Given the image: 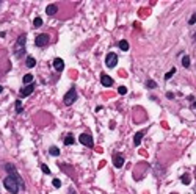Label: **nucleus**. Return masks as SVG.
<instances>
[{"label":"nucleus","mask_w":196,"mask_h":194,"mask_svg":"<svg viewBox=\"0 0 196 194\" xmlns=\"http://www.w3.org/2000/svg\"><path fill=\"white\" fill-rule=\"evenodd\" d=\"M188 24H190V25H193V24H196V13H195L193 16H191L190 19H188Z\"/></svg>","instance_id":"28"},{"label":"nucleus","mask_w":196,"mask_h":194,"mask_svg":"<svg viewBox=\"0 0 196 194\" xmlns=\"http://www.w3.org/2000/svg\"><path fill=\"white\" fill-rule=\"evenodd\" d=\"M49 153H50L52 157H58L60 155V149L56 146H50V149H49Z\"/></svg>","instance_id":"16"},{"label":"nucleus","mask_w":196,"mask_h":194,"mask_svg":"<svg viewBox=\"0 0 196 194\" xmlns=\"http://www.w3.org/2000/svg\"><path fill=\"white\" fill-rule=\"evenodd\" d=\"M54 69L56 72H63V69H64V61H63L61 58H55L54 60Z\"/></svg>","instance_id":"10"},{"label":"nucleus","mask_w":196,"mask_h":194,"mask_svg":"<svg viewBox=\"0 0 196 194\" xmlns=\"http://www.w3.org/2000/svg\"><path fill=\"white\" fill-rule=\"evenodd\" d=\"M2 91H3V88H2V86H0V92H2Z\"/></svg>","instance_id":"30"},{"label":"nucleus","mask_w":196,"mask_h":194,"mask_svg":"<svg viewBox=\"0 0 196 194\" xmlns=\"http://www.w3.org/2000/svg\"><path fill=\"white\" fill-rule=\"evenodd\" d=\"M75 100H77V91H75L74 88L69 89L68 92L64 94V97H63V103L64 105H72V103H75Z\"/></svg>","instance_id":"4"},{"label":"nucleus","mask_w":196,"mask_h":194,"mask_svg":"<svg viewBox=\"0 0 196 194\" xmlns=\"http://www.w3.org/2000/svg\"><path fill=\"white\" fill-rule=\"evenodd\" d=\"M182 66L184 68H190V58H188V55H185V56H182Z\"/></svg>","instance_id":"19"},{"label":"nucleus","mask_w":196,"mask_h":194,"mask_svg":"<svg viewBox=\"0 0 196 194\" xmlns=\"http://www.w3.org/2000/svg\"><path fill=\"white\" fill-rule=\"evenodd\" d=\"M33 91H35V85H33V83H32V85H27V86H24V88L21 89L19 97H21V99H22V97H28Z\"/></svg>","instance_id":"8"},{"label":"nucleus","mask_w":196,"mask_h":194,"mask_svg":"<svg viewBox=\"0 0 196 194\" xmlns=\"http://www.w3.org/2000/svg\"><path fill=\"white\" fill-rule=\"evenodd\" d=\"M56 11H58V8H56V5H49L47 8H46V13H47L49 16H54Z\"/></svg>","instance_id":"14"},{"label":"nucleus","mask_w":196,"mask_h":194,"mask_svg":"<svg viewBox=\"0 0 196 194\" xmlns=\"http://www.w3.org/2000/svg\"><path fill=\"white\" fill-rule=\"evenodd\" d=\"M25 41H27V35H21L17 38V41H16V44H14L16 58H21V56L25 53Z\"/></svg>","instance_id":"1"},{"label":"nucleus","mask_w":196,"mask_h":194,"mask_svg":"<svg viewBox=\"0 0 196 194\" xmlns=\"http://www.w3.org/2000/svg\"><path fill=\"white\" fill-rule=\"evenodd\" d=\"M3 185H5V188L8 189L11 194H17L19 193V183L16 182L13 177H9V175L6 177V179L3 180Z\"/></svg>","instance_id":"3"},{"label":"nucleus","mask_w":196,"mask_h":194,"mask_svg":"<svg viewBox=\"0 0 196 194\" xmlns=\"http://www.w3.org/2000/svg\"><path fill=\"white\" fill-rule=\"evenodd\" d=\"M193 38H195V41H196V33H195V36H193Z\"/></svg>","instance_id":"31"},{"label":"nucleus","mask_w":196,"mask_h":194,"mask_svg":"<svg viewBox=\"0 0 196 194\" xmlns=\"http://www.w3.org/2000/svg\"><path fill=\"white\" fill-rule=\"evenodd\" d=\"M49 41H50V38H49L47 33H41V35L36 36V39H35V45H36V47H44V45L47 44Z\"/></svg>","instance_id":"7"},{"label":"nucleus","mask_w":196,"mask_h":194,"mask_svg":"<svg viewBox=\"0 0 196 194\" xmlns=\"http://www.w3.org/2000/svg\"><path fill=\"white\" fill-rule=\"evenodd\" d=\"M64 144L66 146H72L74 144V136L69 133V135H66V138H64Z\"/></svg>","instance_id":"18"},{"label":"nucleus","mask_w":196,"mask_h":194,"mask_svg":"<svg viewBox=\"0 0 196 194\" xmlns=\"http://www.w3.org/2000/svg\"><path fill=\"white\" fill-rule=\"evenodd\" d=\"M119 49H121L122 52H127V50H129V42L126 41V39H122V41H119Z\"/></svg>","instance_id":"17"},{"label":"nucleus","mask_w":196,"mask_h":194,"mask_svg":"<svg viewBox=\"0 0 196 194\" xmlns=\"http://www.w3.org/2000/svg\"><path fill=\"white\" fill-rule=\"evenodd\" d=\"M190 182H191V177L188 175V174H184V175H182V183H184V185H190Z\"/></svg>","instance_id":"20"},{"label":"nucleus","mask_w":196,"mask_h":194,"mask_svg":"<svg viewBox=\"0 0 196 194\" xmlns=\"http://www.w3.org/2000/svg\"><path fill=\"white\" fill-rule=\"evenodd\" d=\"M52 185H54L55 188H60V186H61V180H58V179H54V180H52Z\"/></svg>","instance_id":"25"},{"label":"nucleus","mask_w":196,"mask_h":194,"mask_svg":"<svg viewBox=\"0 0 196 194\" xmlns=\"http://www.w3.org/2000/svg\"><path fill=\"white\" fill-rule=\"evenodd\" d=\"M41 169H42V172H44V174H50V169L47 168V165H41Z\"/></svg>","instance_id":"27"},{"label":"nucleus","mask_w":196,"mask_h":194,"mask_svg":"<svg viewBox=\"0 0 196 194\" xmlns=\"http://www.w3.org/2000/svg\"><path fill=\"white\" fill-rule=\"evenodd\" d=\"M5 169H6V172L9 174V177H13V179L16 180V182L19 183V186H22V188H25V182L22 180V177H21V174L17 172V169L14 168L13 165H5Z\"/></svg>","instance_id":"2"},{"label":"nucleus","mask_w":196,"mask_h":194,"mask_svg":"<svg viewBox=\"0 0 196 194\" xmlns=\"http://www.w3.org/2000/svg\"><path fill=\"white\" fill-rule=\"evenodd\" d=\"M79 141L82 142L85 147H94V141H93V136L89 135V133H82L80 136H79Z\"/></svg>","instance_id":"6"},{"label":"nucleus","mask_w":196,"mask_h":194,"mask_svg":"<svg viewBox=\"0 0 196 194\" xmlns=\"http://www.w3.org/2000/svg\"><path fill=\"white\" fill-rule=\"evenodd\" d=\"M174 74H176V68H171L166 74H165V80H169L173 75H174Z\"/></svg>","instance_id":"21"},{"label":"nucleus","mask_w":196,"mask_h":194,"mask_svg":"<svg viewBox=\"0 0 196 194\" xmlns=\"http://www.w3.org/2000/svg\"><path fill=\"white\" fill-rule=\"evenodd\" d=\"M101 83H102V86L108 88V86L113 85V78H111L110 75H102V77H101Z\"/></svg>","instance_id":"11"},{"label":"nucleus","mask_w":196,"mask_h":194,"mask_svg":"<svg viewBox=\"0 0 196 194\" xmlns=\"http://www.w3.org/2000/svg\"><path fill=\"white\" fill-rule=\"evenodd\" d=\"M113 166L118 168V169L124 166V158H122L121 153H115V155H113Z\"/></svg>","instance_id":"9"},{"label":"nucleus","mask_w":196,"mask_h":194,"mask_svg":"<svg viewBox=\"0 0 196 194\" xmlns=\"http://www.w3.org/2000/svg\"><path fill=\"white\" fill-rule=\"evenodd\" d=\"M144 133H146V130H143V132L137 133V135L134 136V144L135 146H140L141 144V139H143V136H144Z\"/></svg>","instance_id":"12"},{"label":"nucleus","mask_w":196,"mask_h":194,"mask_svg":"<svg viewBox=\"0 0 196 194\" xmlns=\"http://www.w3.org/2000/svg\"><path fill=\"white\" fill-rule=\"evenodd\" d=\"M118 92L121 96H124V94H127V88L126 86H119V89H118Z\"/></svg>","instance_id":"26"},{"label":"nucleus","mask_w":196,"mask_h":194,"mask_svg":"<svg viewBox=\"0 0 196 194\" xmlns=\"http://www.w3.org/2000/svg\"><path fill=\"white\" fill-rule=\"evenodd\" d=\"M0 5H2V2H0Z\"/></svg>","instance_id":"33"},{"label":"nucleus","mask_w":196,"mask_h":194,"mask_svg":"<svg viewBox=\"0 0 196 194\" xmlns=\"http://www.w3.org/2000/svg\"><path fill=\"white\" fill-rule=\"evenodd\" d=\"M25 66H27V68H35L36 60L33 58V56H27V58H25Z\"/></svg>","instance_id":"13"},{"label":"nucleus","mask_w":196,"mask_h":194,"mask_svg":"<svg viewBox=\"0 0 196 194\" xmlns=\"http://www.w3.org/2000/svg\"><path fill=\"white\" fill-rule=\"evenodd\" d=\"M105 64H107V68H116V64H118V55H116L115 52H110L107 53V56H105Z\"/></svg>","instance_id":"5"},{"label":"nucleus","mask_w":196,"mask_h":194,"mask_svg":"<svg viewBox=\"0 0 196 194\" xmlns=\"http://www.w3.org/2000/svg\"><path fill=\"white\" fill-rule=\"evenodd\" d=\"M16 111L22 113V102H21V100H16Z\"/></svg>","instance_id":"24"},{"label":"nucleus","mask_w":196,"mask_h":194,"mask_svg":"<svg viewBox=\"0 0 196 194\" xmlns=\"http://www.w3.org/2000/svg\"><path fill=\"white\" fill-rule=\"evenodd\" d=\"M171 194H177V193H171Z\"/></svg>","instance_id":"32"},{"label":"nucleus","mask_w":196,"mask_h":194,"mask_svg":"<svg viewBox=\"0 0 196 194\" xmlns=\"http://www.w3.org/2000/svg\"><path fill=\"white\" fill-rule=\"evenodd\" d=\"M33 25H35L36 28H38V27H41V25H42V19H41V17H35V19H33Z\"/></svg>","instance_id":"23"},{"label":"nucleus","mask_w":196,"mask_h":194,"mask_svg":"<svg viewBox=\"0 0 196 194\" xmlns=\"http://www.w3.org/2000/svg\"><path fill=\"white\" fill-rule=\"evenodd\" d=\"M22 83H24L25 86H27V85H32V83H33V75H32V74H27V75H24V78H22Z\"/></svg>","instance_id":"15"},{"label":"nucleus","mask_w":196,"mask_h":194,"mask_svg":"<svg viewBox=\"0 0 196 194\" xmlns=\"http://www.w3.org/2000/svg\"><path fill=\"white\" fill-rule=\"evenodd\" d=\"M166 97H168V99H173V97H174V94H173V92H168Z\"/></svg>","instance_id":"29"},{"label":"nucleus","mask_w":196,"mask_h":194,"mask_svg":"<svg viewBox=\"0 0 196 194\" xmlns=\"http://www.w3.org/2000/svg\"><path fill=\"white\" fill-rule=\"evenodd\" d=\"M146 88H149V89H155V88H157V83H155V82H152V80H148V82H146Z\"/></svg>","instance_id":"22"}]
</instances>
